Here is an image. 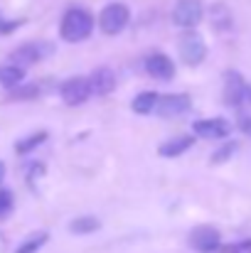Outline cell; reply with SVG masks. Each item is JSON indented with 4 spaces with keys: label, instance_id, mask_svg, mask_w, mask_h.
<instances>
[{
    "label": "cell",
    "instance_id": "obj_1",
    "mask_svg": "<svg viewBox=\"0 0 251 253\" xmlns=\"http://www.w3.org/2000/svg\"><path fill=\"white\" fill-rule=\"evenodd\" d=\"M94 32V17L89 10L84 7H69L62 17V25H59V35L64 42H84L89 35Z\"/></svg>",
    "mask_w": 251,
    "mask_h": 253
},
{
    "label": "cell",
    "instance_id": "obj_2",
    "mask_svg": "<svg viewBox=\"0 0 251 253\" xmlns=\"http://www.w3.org/2000/svg\"><path fill=\"white\" fill-rule=\"evenodd\" d=\"M128 22H131V10H128V5H123V2H108L101 12H99V30L103 32V35H108V37H113V35H121L126 27H128Z\"/></svg>",
    "mask_w": 251,
    "mask_h": 253
},
{
    "label": "cell",
    "instance_id": "obj_3",
    "mask_svg": "<svg viewBox=\"0 0 251 253\" xmlns=\"http://www.w3.org/2000/svg\"><path fill=\"white\" fill-rule=\"evenodd\" d=\"M52 54H54V44L47 42V40H40V42H25V44H20L17 49L10 52V62L25 69V67H32V64H37V62L52 57Z\"/></svg>",
    "mask_w": 251,
    "mask_h": 253
},
{
    "label": "cell",
    "instance_id": "obj_4",
    "mask_svg": "<svg viewBox=\"0 0 251 253\" xmlns=\"http://www.w3.org/2000/svg\"><path fill=\"white\" fill-rule=\"evenodd\" d=\"M177 52H180V59L187 64V67H197L204 62L207 57V44L202 40V35H197L195 30H187L180 42H177Z\"/></svg>",
    "mask_w": 251,
    "mask_h": 253
},
{
    "label": "cell",
    "instance_id": "obj_5",
    "mask_svg": "<svg viewBox=\"0 0 251 253\" xmlns=\"http://www.w3.org/2000/svg\"><path fill=\"white\" fill-rule=\"evenodd\" d=\"M202 15H204L202 0H177L175 10H172V22L182 30H192L200 25Z\"/></svg>",
    "mask_w": 251,
    "mask_h": 253
},
{
    "label": "cell",
    "instance_id": "obj_6",
    "mask_svg": "<svg viewBox=\"0 0 251 253\" xmlns=\"http://www.w3.org/2000/svg\"><path fill=\"white\" fill-rule=\"evenodd\" d=\"M190 246L197 253H219V249H222V234L214 226H209V224L195 226L190 231Z\"/></svg>",
    "mask_w": 251,
    "mask_h": 253
},
{
    "label": "cell",
    "instance_id": "obj_7",
    "mask_svg": "<svg viewBox=\"0 0 251 253\" xmlns=\"http://www.w3.org/2000/svg\"><path fill=\"white\" fill-rule=\"evenodd\" d=\"M190 96L187 93H167V96H160L158 103H155V111L160 118H177L182 113L190 111Z\"/></svg>",
    "mask_w": 251,
    "mask_h": 253
},
{
    "label": "cell",
    "instance_id": "obj_8",
    "mask_svg": "<svg viewBox=\"0 0 251 253\" xmlns=\"http://www.w3.org/2000/svg\"><path fill=\"white\" fill-rule=\"evenodd\" d=\"M59 93H62V101H64L67 106H82V103L89 101V96H91L89 79H86V77H72V79H67V82L62 84Z\"/></svg>",
    "mask_w": 251,
    "mask_h": 253
},
{
    "label": "cell",
    "instance_id": "obj_9",
    "mask_svg": "<svg viewBox=\"0 0 251 253\" xmlns=\"http://www.w3.org/2000/svg\"><path fill=\"white\" fill-rule=\"evenodd\" d=\"M247 88H249V86H247L244 77H242L239 72H227V74H224V93H222L224 103L232 106V108L242 106V103L247 101Z\"/></svg>",
    "mask_w": 251,
    "mask_h": 253
},
{
    "label": "cell",
    "instance_id": "obj_10",
    "mask_svg": "<svg viewBox=\"0 0 251 253\" xmlns=\"http://www.w3.org/2000/svg\"><path fill=\"white\" fill-rule=\"evenodd\" d=\"M192 133L204 140H222L232 133V126L224 118H202L192 123Z\"/></svg>",
    "mask_w": 251,
    "mask_h": 253
},
{
    "label": "cell",
    "instance_id": "obj_11",
    "mask_svg": "<svg viewBox=\"0 0 251 253\" xmlns=\"http://www.w3.org/2000/svg\"><path fill=\"white\" fill-rule=\"evenodd\" d=\"M146 72L158 82H170L175 77V62L163 52H153L146 57Z\"/></svg>",
    "mask_w": 251,
    "mask_h": 253
},
{
    "label": "cell",
    "instance_id": "obj_12",
    "mask_svg": "<svg viewBox=\"0 0 251 253\" xmlns=\"http://www.w3.org/2000/svg\"><path fill=\"white\" fill-rule=\"evenodd\" d=\"M89 88H91V93H96V96H108V93L116 88V74H113L108 67L96 69V72L89 77Z\"/></svg>",
    "mask_w": 251,
    "mask_h": 253
},
{
    "label": "cell",
    "instance_id": "obj_13",
    "mask_svg": "<svg viewBox=\"0 0 251 253\" xmlns=\"http://www.w3.org/2000/svg\"><path fill=\"white\" fill-rule=\"evenodd\" d=\"M192 145H195V138H192V135H177V138L165 140V143L158 148V155H160V158H180V155L187 153Z\"/></svg>",
    "mask_w": 251,
    "mask_h": 253
},
{
    "label": "cell",
    "instance_id": "obj_14",
    "mask_svg": "<svg viewBox=\"0 0 251 253\" xmlns=\"http://www.w3.org/2000/svg\"><path fill=\"white\" fill-rule=\"evenodd\" d=\"M25 84V69L17 64H2L0 67V86L7 91H15L17 86Z\"/></svg>",
    "mask_w": 251,
    "mask_h": 253
},
{
    "label": "cell",
    "instance_id": "obj_15",
    "mask_svg": "<svg viewBox=\"0 0 251 253\" xmlns=\"http://www.w3.org/2000/svg\"><path fill=\"white\" fill-rule=\"evenodd\" d=\"M158 93L155 91H141L136 98H133V103H131V108L138 113V116H148V113H153L155 111V103H158Z\"/></svg>",
    "mask_w": 251,
    "mask_h": 253
},
{
    "label": "cell",
    "instance_id": "obj_16",
    "mask_svg": "<svg viewBox=\"0 0 251 253\" xmlns=\"http://www.w3.org/2000/svg\"><path fill=\"white\" fill-rule=\"evenodd\" d=\"M47 138H50V133H47V130L30 133L27 138H22V140H17V143H15V153H17V155H27V153H32L35 148H40Z\"/></svg>",
    "mask_w": 251,
    "mask_h": 253
},
{
    "label": "cell",
    "instance_id": "obj_17",
    "mask_svg": "<svg viewBox=\"0 0 251 253\" xmlns=\"http://www.w3.org/2000/svg\"><path fill=\"white\" fill-rule=\"evenodd\" d=\"M47 239H50L47 231H35V234H30V236L15 249V253H37L45 244H47Z\"/></svg>",
    "mask_w": 251,
    "mask_h": 253
},
{
    "label": "cell",
    "instance_id": "obj_18",
    "mask_svg": "<svg viewBox=\"0 0 251 253\" xmlns=\"http://www.w3.org/2000/svg\"><path fill=\"white\" fill-rule=\"evenodd\" d=\"M99 229H101V221L96 216H79V219H74L69 224V231L72 234H94Z\"/></svg>",
    "mask_w": 251,
    "mask_h": 253
},
{
    "label": "cell",
    "instance_id": "obj_19",
    "mask_svg": "<svg viewBox=\"0 0 251 253\" xmlns=\"http://www.w3.org/2000/svg\"><path fill=\"white\" fill-rule=\"evenodd\" d=\"M234 150H237V143H227L224 148H219L217 153H212V165H222V163H227V160L234 155Z\"/></svg>",
    "mask_w": 251,
    "mask_h": 253
},
{
    "label": "cell",
    "instance_id": "obj_20",
    "mask_svg": "<svg viewBox=\"0 0 251 253\" xmlns=\"http://www.w3.org/2000/svg\"><path fill=\"white\" fill-rule=\"evenodd\" d=\"M32 96H40V86H17L15 91H12V101H22V98H32Z\"/></svg>",
    "mask_w": 251,
    "mask_h": 253
},
{
    "label": "cell",
    "instance_id": "obj_21",
    "mask_svg": "<svg viewBox=\"0 0 251 253\" xmlns=\"http://www.w3.org/2000/svg\"><path fill=\"white\" fill-rule=\"evenodd\" d=\"M20 25H22V20H12V17H5V15L0 12V35H10V32H15Z\"/></svg>",
    "mask_w": 251,
    "mask_h": 253
},
{
    "label": "cell",
    "instance_id": "obj_22",
    "mask_svg": "<svg viewBox=\"0 0 251 253\" xmlns=\"http://www.w3.org/2000/svg\"><path fill=\"white\" fill-rule=\"evenodd\" d=\"M219 253H251V239H244V241L232 244V246H222Z\"/></svg>",
    "mask_w": 251,
    "mask_h": 253
},
{
    "label": "cell",
    "instance_id": "obj_23",
    "mask_svg": "<svg viewBox=\"0 0 251 253\" xmlns=\"http://www.w3.org/2000/svg\"><path fill=\"white\" fill-rule=\"evenodd\" d=\"M10 209H12V192L10 189H0V219L5 214H10Z\"/></svg>",
    "mask_w": 251,
    "mask_h": 253
},
{
    "label": "cell",
    "instance_id": "obj_24",
    "mask_svg": "<svg viewBox=\"0 0 251 253\" xmlns=\"http://www.w3.org/2000/svg\"><path fill=\"white\" fill-rule=\"evenodd\" d=\"M239 130H242L244 135H249L251 138V116H244V118L239 121Z\"/></svg>",
    "mask_w": 251,
    "mask_h": 253
},
{
    "label": "cell",
    "instance_id": "obj_25",
    "mask_svg": "<svg viewBox=\"0 0 251 253\" xmlns=\"http://www.w3.org/2000/svg\"><path fill=\"white\" fill-rule=\"evenodd\" d=\"M2 177H5V163L0 160V182H2Z\"/></svg>",
    "mask_w": 251,
    "mask_h": 253
},
{
    "label": "cell",
    "instance_id": "obj_26",
    "mask_svg": "<svg viewBox=\"0 0 251 253\" xmlns=\"http://www.w3.org/2000/svg\"><path fill=\"white\" fill-rule=\"evenodd\" d=\"M247 101H251V86L247 88Z\"/></svg>",
    "mask_w": 251,
    "mask_h": 253
}]
</instances>
